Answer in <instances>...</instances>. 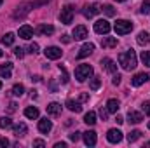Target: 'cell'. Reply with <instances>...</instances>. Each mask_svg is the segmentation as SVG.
<instances>
[{
    "mask_svg": "<svg viewBox=\"0 0 150 148\" xmlns=\"http://www.w3.org/2000/svg\"><path fill=\"white\" fill-rule=\"evenodd\" d=\"M101 47L105 49H112V47H117V38L115 37H107L101 40Z\"/></svg>",
    "mask_w": 150,
    "mask_h": 148,
    "instance_id": "23",
    "label": "cell"
},
{
    "mask_svg": "<svg viewBox=\"0 0 150 148\" xmlns=\"http://www.w3.org/2000/svg\"><path fill=\"white\" fill-rule=\"evenodd\" d=\"M113 30H115L117 35H127L133 30V23L127 21V19H117V23L113 25Z\"/></svg>",
    "mask_w": 150,
    "mask_h": 148,
    "instance_id": "2",
    "label": "cell"
},
{
    "mask_svg": "<svg viewBox=\"0 0 150 148\" xmlns=\"http://www.w3.org/2000/svg\"><path fill=\"white\" fill-rule=\"evenodd\" d=\"M30 9H33V4H28V5H21V7H18V11L14 12V18L18 19V18H25L28 12H30Z\"/></svg>",
    "mask_w": 150,
    "mask_h": 148,
    "instance_id": "18",
    "label": "cell"
},
{
    "mask_svg": "<svg viewBox=\"0 0 150 148\" xmlns=\"http://www.w3.org/2000/svg\"><path fill=\"white\" fill-rule=\"evenodd\" d=\"M101 11H103L107 16H115V9H113L112 5H103V7H101Z\"/></svg>",
    "mask_w": 150,
    "mask_h": 148,
    "instance_id": "34",
    "label": "cell"
},
{
    "mask_svg": "<svg viewBox=\"0 0 150 148\" xmlns=\"http://www.w3.org/2000/svg\"><path fill=\"white\" fill-rule=\"evenodd\" d=\"M119 65H120V66H122L126 72H131V70H134V68H136V65H138L136 52H134L133 49H129V51L122 52V54L119 56Z\"/></svg>",
    "mask_w": 150,
    "mask_h": 148,
    "instance_id": "1",
    "label": "cell"
},
{
    "mask_svg": "<svg viewBox=\"0 0 150 148\" xmlns=\"http://www.w3.org/2000/svg\"><path fill=\"white\" fill-rule=\"evenodd\" d=\"M89 87H91V91H98V89L101 87V78H100V77H93Z\"/></svg>",
    "mask_w": 150,
    "mask_h": 148,
    "instance_id": "28",
    "label": "cell"
},
{
    "mask_svg": "<svg viewBox=\"0 0 150 148\" xmlns=\"http://www.w3.org/2000/svg\"><path fill=\"white\" fill-rule=\"evenodd\" d=\"M67 108L70 111H75V113H80L82 111V105L79 101H74V99H68L67 101Z\"/></svg>",
    "mask_w": 150,
    "mask_h": 148,
    "instance_id": "20",
    "label": "cell"
},
{
    "mask_svg": "<svg viewBox=\"0 0 150 148\" xmlns=\"http://www.w3.org/2000/svg\"><path fill=\"white\" fill-rule=\"evenodd\" d=\"M16 106H18L16 103H11V105H9V111H16Z\"/></svg>",
    "mask_w": 150,
    "mask_h": 148,
    "instance_id": "49",
    "label": "cell"
},
{
    "mask_svg": "<svg viewBox=\"0 0 150 148\" xmlns=\"http://www.w3.org/2000/svg\"><path fill=\"white\" fill-rule=\"evenodd\" d=\"M149 129H150V122H149Z\"/></svg>",
    "mask_w": 150,
    "mask_h": 148,
    "instance_id": "54",
    "label": "cell"
},
{
    "mask_svg": "<svg viewBox=\"0 0 150 148\" xmlns=\"http://www.w3.org/2000/svg\"><path fill=\"white\" fill-rule=\"evenodd\" d=\"M0 89H2V82H0Z\"/></svg>",
    "mask_w": 150,
    "mask_h": 148,
    "instance_id": "52",
    "label": "cell"
},
{
    "mask_svg": "<svg viewBox=\"0 0 150 148\" xmlns=\"http://www.w3.org/2000/svg\"><path fill=\"white\" fill-rule=\"evenodd\" d=\"M44 54H45L47 59H59L61 54H63V51H61L59 47H56V45H51V47H45Z\"/></svg>",
    "mask_w": 150,
    "mask_h": 148,
    "instance_id": "6",
    "label": "cell"
},
{
    "mask_svg": "<svg viewBox=\"0 0 150 148\" xmlns=\"http://www.w3.org/2000/svg\"><path fill=\"white\" fill-rule=\"evenodd\" d=\"M23 92H25V87H23V84H16V85L12 87V94H14L16 98L23 96Z\"/></svg>",
    "mask_w": 150,
    "mask_h": 148,
    "instance_id": "32",
    "label": "cell"
},
{
    "mask_svg": "<svg viewBox=\"0 0 150 148\" xmlns=\"http://www.w3.org/2000/svg\"><path fill=\"white\" fill-rule=\"evenodd\" d=\"M54 148H67V143H63V141H61V143H56Z\"/></svg>",
    "mask_w": 150,
    "mask_h": 148,
    "instance_id": "48",
    "label": "cell"
},
{
    "mask_svg": "<svg viewBox=\"0 0 150 148\" xmlns=\"http://www.w3.org/2000/svg\"><path fill=\"white\" fill-rule=\"evenodd\" d=\"M101 66H103V70L108 72V73H115V72H117V65H115V61L110 59V58H103V59H101Z\"/></svg>",
    "mask_w": 150,
    "mask_h": 148,
    "instance_id": "9",
    "label": "cell"
},
{
    "mask_svg": "<svg viewBox=\"0 0 150 148\" xmlns=\"http://www.w3.org/2000/svg\"><path fill=\"white\" fill-rule=\"evenodd\" d=\"M12 127V120L9 117H0V129H9Z\"/></svg>",
    "mask_w": 150,
    "mask_h": 148,
    "instance_id": "30",
    "label": "cell"
},
{
    "mask_svg": "<svg viewBox=\"0 0 150 148\" xmlns=\"http://www.w3.org/2000/svg\"><path fill=\"white\" fill-rule=\"evenodd\" d=\"M87 99H89V94H86V92H84V94H80V101H82V103H84V101H87Z\"/></svg>",
    "mask_w": 150,
    "mask_h": 148,
    "instance_id": "46",
    "label": "cell"
},
{
    "mask_svg": "<svg viewBox=\"0 0 150 148\" xmlns=\"http://www.w3.org/2000/svg\"><path fill=\"white\" fill-rule=\"evenodd\" d=\"M14 33H5V35H4V37H2V44H4V45H12V44H14Z\"/></svg>",
    "mask_w": 150,
    "mask_h": 148,
    "instance_id": "31",
    "label": "cell"
},
{
    "mask_svg": "<svg viewBox=\"0 0 150 148\" xmlns=\"http://www.w3.org/2000/svg\"><path fill=\"white\" fill-rule=\"evenodd\" d=\"M127 120H129L131 124H140V122L143 120V115H142L140 111L129 110V111H127Z\"/></svg>",
    "mask_w": 150,
    "mask_h": 148,
    "instance_id": "17",
    "label": "cell"
},
{
    "mask_svg": "<svg viewBox=\"0 0 150 148\" xmlns=\"http://www.w3.org/2000/svg\"><path fill=\"white\" fill-rule=\"evenodd\" d=\"M91 75H93V66H91V65H79L77 70H75V78H77L79 82L87 80Z\"/></svg>",
    "mask_w": 150,
    "mask_h": 148,
    "instance_id": "3",
    "label": "cell"
},
{
    "mask_svg": "<svg viewBox=\"0 0 150 148\" xmlns=\"http://www.w3.org/2000/svg\"><path fill=\"white\" fill-rule=\"evenodd\" d=\"M140 136H142V131L134 129V131H131V132L127 134V141H129V143H134L136 140H140Z\"/></svg>",
    "mask_w": 150,
    "mask_h": 148,
    "instance_id": "29",
    "label": "cell"
},
{
    "mask_svg": "<svg viewBox=\"0 0 150 148\" xmlns=\"http://www.w3.org/2000/svg\"><path fill=\"white\" fill-rule=\"evenodd\" d=\"M82 138H84V143L87 145V147H94L96 145V132L94 131H86V132H82Z\"/></svg>",
    "mask_w": 150,
    "mask_h": 148,
    "instance_id": "12",
    "label": "cell"
},
{
    "mask_svg": "<svg viewBox=\"0 0 150 148\" xmlns=\"http://www.w3.org/2000/svg\"><path fill=\"white\" fill-rule=\"evenodd\" d=\"M51 129H52V122H51V120H47V117L38 120V131H40V132L47 134V132H51Z\"/></svg>",
    "mask_w": 150,
    "mask_h": 148,
    "instance_id": "13",
    "label": "cell"
},
{
    "mask_svg": "<svg viewBox=\"0 0 150 148\" xmlns=\"http://www.w3.org/2000/svg\"><path fill=\"white\" fill-rule=\"evenodd\" d=\"M119 108H120V103L117 99H108L107 101V110H108V113H117Z\"/></svg>",
    "mask_w": 150,
    "mask_h": 148,
    "instance_id": "21",
    "label": "cell"
},
{
    "mask_svg": "<svg viewBox=\"0 0 150 148\" xmlns=\"http://www.w3.org/2000/svg\"><path fill=\"white\" fill-rule=\"evenodd\" d=\"M142 61H143V65L150 66V51H143L142 52Z\"/></svg>",
    "mask_w": 150,
    "mask_h": 148,
    "instance_id": "33",
    "label": "cell"
},
{
    "mask_svg": "<svg viewBox=\"0 0 150 148\" xmlns=\"http://www.w3.org/2000/svg\"><path fill=\"white\" fill-rule=\"evenodd\" d=\"M100 12H101V5L100 4H91V5L84 7V16L86 18H93V16H96Z\"/></svg>",
    "mask_w": 150,
    "mask_h": 148,
    "instance_id": "7",
    "label": "cell"
},
{
    "mask_svg": "<svg viewBox=\"0 0 150 148\" xmlns=\"http://www.w3.org/2000/svg\"><path fill=\"white\" fill-rule=\"evenodd\" d=\"M120 78H122V77H120L119 73H117V75H113V78H112V84H113V85H119V84H120Z\"/></svg>",
    "mask_w": 150,
    "mask_h": 148,
    "instance_id": "41",
    "label": "cell"
},
{
    "mask_svg": "<svg viewBox=\"0 0 150 148\" xmlns=\"http://www.w3.org/2000/svg\"><path fill=\"white\" fill-rule=\"evenodd\" d=\"M59 21L63 25H70L74 21V7L72 5H65L61 9V14H59Z\"/></svg>",
    "mask_w": 150,
    "mask_h": 148,
    "instance_id": "4",
    "label": "cell"
},
{
    "mask_svg": "<svg viewBox=\"0 0 150 148\" xmlns=\"http://www.w3.org/2000/svg\"><path fill=\"white\" fill-rule=\"evenodd\" d=\"M136 42H138L140 45H147V44L150 42V35L147 33V32H140L138 37H136Z\"/></svg>",
    "mask_w": 150,
    "mask_h": 148,
    "instance_id": "25",
    "label": "cell"
},
{
    "mask_svg": "<svg viewBox=\"0 0 150 148\" xmlns=\"http://www.w3.org/2000/svg\"><path fill=\"white\" fill-rule=\"evenodd\" d=\"M115 122H117V124H124V118H122L120 115H117V117H115Z\"/></svg>",
    "mask_w": 150,
    "mask_h": 148,
    "instance_id": "47",
    "label": "cell"
},
{
    "mask_svg": "<svg viewBox=\"0 0 150 148\" xmlns=\"http://www.w3.org/2000/svg\"><path fill=\"white\" fill-rule=\"evenodd\" d=\"M59 70H61V73H63V78H61V82H63V84H67V82H68V75H67V70H65V66H61V65H59Z\"/></svg>",
    "mask_w": 150,
    "mask_h": 148,
    "instance_id": "39",
    "label": "cell"
},
{
    "mask_svg": "<svg viewBox=\"0 0 150 148\" xmlns=\"http://www.w3.org/2000/svg\"><path fill=\"white\" fill-rule=\"evenodd\" d=\"M115 2H124V0H115Z\"/></svg>",
    "mask_w": 150,
    "mask_h": 148,
    "instance_id": "51",
    "label": "cell"
},
{
    "mask_svg": "<svg viewBox=\"0 0 150 148\" xmlns=\"http://www.w3.org/2000/svg\"><path fill=\"white\" fill-rule=\"evenodd\" d=\"M28 52H32V54H37L38 52V44H30V47H28Z\"/></svg>",
    "mask_w": 150,
    "mask_h": 148,
    "instance_id": "37",
    "label": "cell"
},
{
    "mask_svg": "<svg viewBox=\"0 0 150 148\" xmlns=\"http://www.w3.org/2000/svg\"><path fill=\"white\" fill-rule=\"evenodd\" d=\"M110 30H112V26H110V23H108L107 19H98V21L94 23V32L100 33V35H107Z\"/></svg>",
    "mask_w": 150,
    "mask_h": 148,
    "instance_id": "5",
    "label": "cell"
},
{
    "mask_svg": "<svg viewBox=\"0 0 150 148\" xmlns=\"http://www.w3.org/2000/svg\"><path fill=\"white\" fill-rule=\"evenodd\" d=\"M18 35H19L21 38H25V40H30V38L33 37V28H32V26H28V25H25V26H21V28H19Z\"/></svg>",
    "mask_w": 150,
    "mask_h": 148,
    "instance_id": "15",
    "label": "cell"
},
{
    "mask_svg": "<svg viewBox=\"0 0 150 148\" xmlns=\"http://www.w3.org/2000/svg\"><path fill=\"white\" fill-rule=\"evenodd\" d=\"M61 42H65V44H68V42H70V40H72V38H70V35H61Z\"/></svg>",
    "mask_w": 150,
    "mask_h": 148,
    "instance_id": "45",
    "label": "cell"
},
{
    "mask_svg": "<svg viewBox=\"0 0 150 148\" xmlns=\"http://www.w3.org/2000/svg\"><path fill=\"white\" fill-rule=\"evenodd\" d=\"M25 117L26 118H38V108H35V106H28L26 110H25Z\"/></svg>",
    "mask_w": 150,
    "mask_h": 148,
    "instance_id": "26",
    "label": "cell"
},
{
    "mask_svg": "<svg viewBox=\"0 0 150 148\" xmlns=\"http://www.w3.org/2000/svg\"><path fill=\"white\" fill-rule=\"evenodd\" d=\"M107 140L110 141V143H120L122 141V132L119 131V129H110L108 132H107Z\"/></svg>",
    "mask_w": 150,
    "mask_h": 148,
    "instance_id": "10",
    "label": "cell"
},
{
    "mask_svg": "<svg viewBox=\"0 0 150 148\" xmlns=\"http://www.w3.org/2000/svg\"><path fill=\"white\" fill-rule=\"evenodd\" d=\"M84 122H86L87 125H94V124H96V113H94V111H87V113L84 115Z\"/></svg>",
    "mask_w": 150,
    "mask_h": 148,
    "instance_id": "27",
    "label": "cell"
},
{
    "mask_svg": "<svg viewBox=\"0 0 150 148\" xmlns=\"http://www.w3.org/2000/svg\"><path fill=\"white\" fill-rule=\"evenodd\" d=\"M2 56H4V51H2V49H0V58H2Z\"/></svg>",
    "mask_w": 150,
    "mask_h": 148,
    "instance_id": "50",
    "label": "cell"
},
{
    "mask_svg": "<svg viewBox=\"0 0 150 148\" xmlns=\"http://www.w3.org/2000/svg\"><path fill=\"white\" fill-rule=\"evenodd\" d=\"M143 111H145L147 115H150V101H147V103H143Z\"/></svg>",
    "mask_w": 150,
    "mask_h": 148,
    "instance_id": "43",
    "label": "cell"
},
{
    "mask_svg": "<svg viewBox=\"0 0 150 148\" xmlns=\"http://www.w3.org/2000/svg\"><path fill=\"white\" fill-rule=\"evenodd\" d=\"M47 113H49L51 117L61 115V105H59V103H49V105H47Z\"/></svg>",
    "mask_w": 150,
    "mask_h": 148,
    "instance_id": "19",
    "label": "cell"
},
{
    "mask_svg": "<svg viewBox=\"0 0 150 148\" xmlns=\"http://www.w3.org/2000/svg\"><path fill=\"white\" fill-rule=\"evenodd\" d=\"M37 32L40 35H52L54 33V26L52 25H40L37 28Z\"/></svg>",
    "mask_w": 150,
    "mask_h": 148,
    "instance_id": "22",
    "label": "cell"
},
{
    "mask_svg": "<svg viewBox=\"0 0 150 148\" xmlns=\"http://www.w3.org/2000/svg\"><path fill=\"white\" fill-rule=\"evenodd\" d=\"M142 14H150V0H145L142 5Z\"/></svg>",
    "mask_w": 150,
    "mask_h": 148,
    "instance_id": "35",
    "label": "cell"
},
{
    "mask_svg": "<svg viewBox=\"0 0 150 148\" xmlns=\"http://www.w3.org/2000/svg\"><path fill=\"white\" fill-rule=\"evenodd\" d=\"M26 131H28V127H26V124H23V122H19L18 125H14V134H16L18 138L25 136V134H26Z\"/></svg>",
    "mask_w": 150,
    "mask_h": 148,
    "instance_id": "24",
    "label": "cell"
},
{
    "mask_svg": "<svg viewBox=\"0 0 150 148\" xmlns=\"http://www.w3.org/2000/svg\"><path fill=\"white\" fill-rule=\"evenodd\" d=\"M80 134H82V132H79V131H75V132H72V134H70V140H72L74 143H77V141L80 140Z\"/></svg>",
    "mask_w": 150,
    "mask_h": 148,
    "instance_id": "38",
    "label": "cell"
},
{
    "mask_svg": "<svg viewBox=\"0 0 150 148\" xmlns=\"http://www.w3.org/2000/svg\"><path fill=\"white\" fill-rule=\"evenodd\" d=\"M93 51H94V44H84V45L80 47V51L77 52V58H79V59H84V58L91 56Z\"/></svg>",
    "mask_w": 150,
    "mask_h": 148,
    "instance_id": "8",
    "label": "cell"
},
{
    "mask_svg": "<svg viewBox=\"0 0 150 148\" xmlns=\"http://www.w3.org/2000/svg\"><path fill=\"white\" fill-rule=\"evenodd\" d=\"M33 147H45V143H44L42 140H35V141H33Z\"/></svg>",
    "mask_w": 150,
    "mask_h": 148,
    "instance_id": "44",
    "label": "cell"
},
{
    "mask_svg": "<svg viewBox=\"0 0 150 148\" xmlns=\"http://www.w3.org/2000/svg\"><path fill=\"white\" fill-rule=\"evenodd\" d=\"M11 75H12V63L7 61L0 66V78H11Z\"/></svg>",
    "mask_w": 150,
    "mask_h": 148,
    "instance_id": "16",
    "label": "cell"
},
{
    "mask_svg": "<svg viewBox=\"0 0 150 148\" xmlns=\"http://www.w3.org/2000/svg\"><path fill=\"white\" fill-rule=\"evenodd\" d=\"M9 147V140L7 138H0V148H5Z\"/></svg>",
    "mask_w": 150,
    "mask_h": 148,
    "instance_id": "42",
    "label": "cell"
},
{
    "mask_svg": "<svg viewBox=\"0 0 150 148\" xmlns=\"http://www.w3.org/2000/svg\"><path fill=\"white\" fill-rule=\"evenodd\" d=\"M14 54H16V58L21 59V58L25 56V49H23V47H16V49H14Z\"/></svg>",
    "mask_w": 150,
    "mask_h": 148,
    "instance_id": "36",
    "label": "cell"
},
{
    "mask_svg": "<svg viewBox=\"0 0 150 148\" xmlns=\"http://www.w3.org/2000/svg\"><path fill=\"white\" fill-rule=\"evenodd\" d=\"M147 80H150V73H136L133 78H131V84L134 85V87H138V85H142V84H145Z\"/></svg>",
    "mask_w": 150,
    "mask_h": 148,
    "instance_id": "11",
    "label": "cell"
},
{
    "mask_svg": "<svg viewBox=\"0 0 150 148\" xmlns=\"http://www.w3.org/2000/svg\"><path fill=\"white\" fill-rule=\"evenodd\" d=\"M86 37H87V28H86L84 25L75 26L74 28V38L75 40H84Z\"/></svg>",
    "mask_w": 150,
    "mask_h": 148,
    "instance_id": "14",
    "label": "cell"
},
{
    "mask_svg": "<svg viewBox=\"0 0 150 148\" xmlns=\"http://www.w3.org/2000/svg\"><path fill=\"white\" fill-rule=\"evenodd\" d=\"M2 2H4V0H0V5H2Z\"/></svg>",
    "mask_w": 150,
    "mask_h": 148,
    "instance_id": "53",
    "label": "cell"
},
{
    "mask_svg": "<svg viewBox=\"0 0 150 148\" xmlns=\"http://www.w3.org/2000/svg\"><path fill=\"white\" fill-rule=\"evenodd\" d=\"M100 117H101L103 120H107V118H108V110L101 106V108H100Z\"/></svg>",
    "mask_w": 150,
    "mask_h": 148,
    "instance_id": "40",
    "label": "cell"
}]
</instances>
